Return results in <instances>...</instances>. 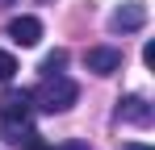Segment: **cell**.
<instances>
[{"label": "cell", "mask_w": 155, "mask_h": 150, "mask_svg": "<svg viewBox=\"0 0 155 150\" xmlns=\"http://www.w3.org/2000/svg\"><path fill=\"white\" fill-rule=\"evenodd\" d=\"M117 121H126V125H138V129H147V125L155 121V108H151V100H147V96H138V92L122 96V100H117Z\"/></svg>", "instance_id": "7a4b0ae2"}, {"label": "cell", "mask_w": 155, "mask_h": 150, "mask_svg": "<svg viewBox=\"0 0 155 150\" xmlns=\"http://www.w3.org/2000/svg\"><path fill=\"white\" fill-rule=\"evenodd\" d=\"M29 100H34V108H42V113H67L71 104L80 100V88L76 79H67V75H42V83L29 92Z\"/></svg>", "instance_id": "6da1fadb"}, {"label": "cell", "mask_w": 155, "mask_h": 150, "mask_svg": "<svg viewBox=\"0 0 155 150\" xmlns=\"http://www.w3.org/2000/svg\"><path fill=\"white\" fill-rule=\"evenodd\" d=\"M143 25H147V4H138V0L117 4L113 17H109V29H113V33H138Z\"/></svg>", "instance_id": "3957f363"}, {"label": "cell", "mask_w": 155, "mask_h": 150, "mask_svg": "<svg viewBox=\"0 0 155 150\" xmlns=\"http://www.w3.org/2000/svg\"><path fill=\"white\" fill-rule=\"evenodd\" d=\"M17 146H21V150H51L46 142H42V133H38V129H29V133L21 138V142H17Z\"/></svg>", "instance_id": "9c48e42d"}, {"label": "cell", "mask_w": 155, "mask_h": 150, "mask_svg": "<svg viewBox=\"0 0 155 150\" xmlns=\"http://www.w3.org/2000/svg\"><path fill=\"white\" fill-rule=\"evenodd\" d=\"M29 113H34L29 92H4L0 96V121H29Z\"/></svg>", "instance_id": "5b68a950"}, {"label": "cell", "mask_w": 155, "mask_h": 150, "mask_svg": "<svg viewBox=\"0 0 155 150\" xmlns=\"http://www.w3.org/2000/svg\"><path fill=\"white\" fill-rule=\"evenodd\" d=\"M143 63H147V67H155V42H147V46H143Z\"/></svg>", "instance_id": "30bf717a"}, {"label": "cell", "mask_w": 155, "mask_h": 150, "mask_svg": "<svg viewBox=\"0 0 155 150\" xmlns=\"http://www.w3.org/2000/svg\"><path fill=\"white\" fill-rule=\"evenodd\" d=\"M13 75H17V58H13L8 50H0V83H8Z\"/></svg>", "instance_id": "ba28073f"}, {"label": "cell", "mask_w": 155, "mask_h": 150, "mask_svg": "<svg viewBox=\"0 0 155 150\" xmlns=\"http://www.w3.org/2000/svg\"><path fill=\"white\" fill-rule=\"evenodd\" d=\"M122 150H151V146H143V142H126Z\"/></svg>", "instance_id": "7c38bea8"}, {"label": "cell", "mask_w": 155, "mask_h": 150, "mask_svg": "<svg viewBox=\"0 0 155 150\" xmlns=\"http://www.w3.org/2000/svg\"><path fill=\"white\" fill-rule=\"evenodd\" d=\"M67 67V50H51L46 58H42V75H59Z\"/></svg>", "instance_id": "52a82bcc"}, {"label": "cell", "mask_w": 155, "mask_h": 150, "mask_svg": "<svg viewBox=\"0 0 155 150\" xmlns=\"http://www.w3.org/2000/svg\"><path fill=\"white\" fill-rule=\"evenodd\" d=\"M38 4H54V0H38Z\"/></svg>", "instance_id": "4fadbf2b"}, {"label": "cell", "mask_w": 155, "mask_h": 150, "mask_svg": "<svg viewBox=\"0 0 155 150\" xmlns=\"http://www.w3.org/2000/svg\"><path fill=\"white\" fill-rule=\"evenodd\" d=\"M84 67L92 75H113V71H122V50H113V46H88L84 50Z\"/></svg>", "instance_id": "277c9868"}, {"label": "cell", "mask_w": 155, "mask_h": 150, "mask_svg": "<svg viewBox=\"0 0 155 150\" xmlns=\"http://www.w3.org/2000/svg\"><path fill=\"white\" fill-rule=\"evenodd\" d=\"M51 150H88L84 142H63V146H51Z\"/></svg>", "instance_id": "8fae6325"}, {"label": "cell", "mask_w": 155, "mask_h": 150, "mask_svg": "<svg viewBox=\"0 0 155 150\" xmlns=\"http://www.w3.org/2000/svg\"><path fill=\"white\" fill-rule=\"evenodd\" d=\"M0 4H13V0H0Z\"/></svg>", "instance_id": "5bb4252c"}, {"label": "cell", "mask_w": 155, "mask_h": 150, "mask_svg": "<svg viewBox=\"0 0 155 150\" xmlns=\"http://www.w3.org/2000/svg\"><path fill=\"white\" fill-rule=\"evenodd\" d=\"M8 38H13L17 46H38L42 21H38V17H13V21H8Z\"/></svg>", "instance_id": "8992f818"}]
</instances>
